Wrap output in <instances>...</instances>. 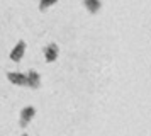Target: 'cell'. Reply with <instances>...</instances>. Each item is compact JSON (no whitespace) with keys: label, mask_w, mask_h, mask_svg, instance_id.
Segmentation results:
<instances>
[{"label":"cell","mask_w":151,"mask_h":136,"mask_svg":"<svg viewBox=\"0 0 151 136\" xmlns=\"http://www.w3.org/2000/svg\"><path fill=\"white\" fill-rule=\"evenodd\" d=\"M34 112H36V109L32 107V106H27V107L22 109V112H21V126H27V122L34 117Z\"/></svg>","instance_id":"6da1fadb"},{"label":"cell","mask_w":151,"mask_h":136,"mask_svg":"<svg viewBox=\"0 0 151 136\" xmlns=\"http://www.w3.org/2000/svg\"><path fill=\"white\" fill-rule=\"evenodd\" d=\"M9 80L12 82V83H15V85H27V77L24 73H19V72H10V73H7Z\"/></svg>","instance_id":"7a4b0ae2"},{"label":"cell","mask_w":151,"mask_h":136,"mask_svg":"<svg viewBox=\"0 0 151 136\" xmlns=\"http://www.w3.org/2000/svg\"><path fill=\"white\" fill-rule=\"evenodd\" d=\"M24 49H26V43H24V41H19V43L15 44V48L12 49L10 58H12L14 61H19L22 58V54H24Z\"/></svg>","instance_id":"3957f363"},{"label":"cell","mask_w":151,"mask_h":136,"mask_svg":"<svg viewBox=\"0 0 151 136\" xmlns=\"http://www.w3.org/2000/svg\"><path fill=\"white\" fill-rule=\"evenodd\" d=\"M44 56H46V61H55L56 56H58V46L56 44H48L44 48Z\"/></svg>","instance_id":"277c9868"},{"label":"cell","mask_w":151,"mask_h":136,"mask_svg":"<svg viewBox=\"0 0 151 136\" xmlns=\"http://www.w3.org/2000/svg\"><path fill=\"white\" fill-rule=\"evenodd\" d=\"M26 77H27V85H29V87H32V88L39 87V73H37V72L31 70Z\"/></svg>","instance_id":"5b68a950"},{"label":"cell","mask_w":151,"mask_h":136,"mask_svg":"<svg viewBox=\"0 0 151 136\" xmlns=\"http://www.w3.org/2000/svg\"><path fill=\"white\" fill-rule=\"evenodd\" d=\"M83 2H85V7L90 12H97L100 9V0H83Z\"/></svg>","instance_id":"8992f818"},{"label":"cell","mask_w":151,"mask_h":136,"mask_svg":"<svg viewBox=\"0 0 151 136\" xmlns=\"http://www.w3.org/2000/svg\"><path fill=\"white\" fill-rule=\"evenodd\" d=\"M55 2H56V0H41V2H39V9H41V10H44L48 5L55 4Z\"/></svg>","instance_id":"52a82bcc"},{"label":"cell","mask_w":151,"mask_h":136,"mask_svg":"<svg viewBox=\"0 0 151 136\" xmlns=\"http://www.w3.org/2000/svg\"><path fill=\"white\" fill-rule=\"evenodd\" d=\"M22 136H27V135H22Z\"/></svg>","instance_id":"ba28073f"}]
</instances>
